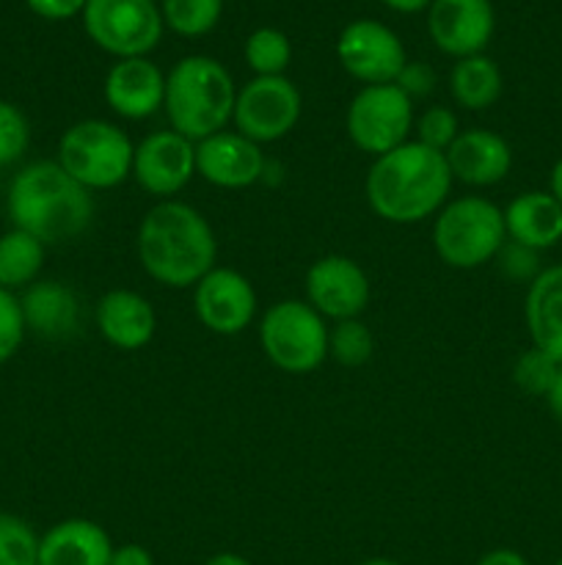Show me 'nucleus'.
Returning <instances> with one entry per match:
<instances>
[{
  "instance_id": "7c9ffc66",
  "label": "nucleus",
  "mask_w": 562,
  "mask_h": 565,
  "mask_svg": "<svg viewBox=\"0 0 562 565\" xmlns=\"http://www.w3.org/2000/svg\"><path fill=\"white\" fill-rule=\"evenodd\" d=\"M31 147V121L20 105L0 99V169L20 163Z\"/></svg>"
},
{
  "instance_id": "f257e3e1",
  "label": "nucleus",
  "mask_w": 562,
  "mask_h": 565,
  "mask_svg": "<svg viewBox=\"0 0 562 565\" xmlns=\"http://www.w3.org/2000/svg\"><path fill=\"white\" fill-rule=\"evenodd\" d=\"M141 270L169 290H193L218 265V237L202 210L165 199L143 213L136 232Z\"/></svg>"
},
{
  "instance_id": "f03ea898",
  "label": "nucleus",
  "mask_w": 562,
  "mask_h": 565,
  "mask_svg": "<svg viewBox=\"0 0 562 565\" xmlns=\"http://www.w3.org/2000/svg\"><path fill=\"white\" fill-rule=\"evenodd\" d=\"M452 185L455 180L444 152L411 138L391 152L372 158L364 180V196L378 218L408 226L435 218V213L450 202Z\"/></svg>"
},
{
  "instance_id": "2eb2a0df",
  "label": "nucleus",
  "mask_w": 562,
  "mask_h": 565,
  "mask_svg": "<svg viewBox=\"0 0 562 565\" xmlns=\"http://www.w3.org/2000/svg\"><path fill=\"white\" fill-rule=\"evenodd\" d=\"M268 158L262 147L237 130L215 132L196 143V177L224 191H242L264 180Z\"/></svg>"
},
{
  "instance_id": "6e6552de",
  "label": "nucleus",
  "mask_w": 562,
  "mask_h": 565,
  "mask_svg": "<svg viewBox=\"0 0 562 565\" xmlns=\"http://www.w3.org/2000/svg\"><path fill=\"white\" fill-rule=\"evenodd\" d=\"M345 130L353 147L380 158L411 141L413 99L397 83L361 86L347 105Z\"/></svg>"
},
{
  "instance_id": "f704fd0d",
  "label": "nucleus",
  "mask_w": 562,
  "mask_h": 565,
  "mask_svg": "<svg viewBox=\"0 0 562 565\" xmlns=\"http://www.w3.org/2000/svg\"><path fill=\"white\" fill-rule=\"evenodd\" d=\"M395 83L411 99H424L430 97L435 88V70L430 64H424V61H408Z\"/></svg>"
},
{
  "instance_id": "4c0bfd02",
  "label": "nucleus",
  "mask_w": 562,
  "mask_h": 565,
  "mask_svg": "<svg viewBox=\"0 0 562 565\" xmlns=\"http://www.w3.org/2000/svg\"><path fill=\"white\" fill-rule=\"evenodd\" d=\"M474 565H529V561L521 555V552L505 550V546H501V550L485 552V555Z\"/></svg>"
},
{
  "instance_id": "f8f14e48",
  "label": "nucleus",
  "mask_w": 562,
  "mask_h": 565,
  "mask_svg": "<svg viewBox=\"0 0 562 565\" xmlns=\"http://www.w3.org/2000/svg\"><path fill=\"white\" fill-rule=\"evenodd\" d=\"M342 70L364 86H383L400 77L408 64L402 39L378 20H353L336 39Z\"/></svg>"
},
{
  "instance_id": "9d476101",
  "label": "nucleus",
  "mask_w": 562,
  "mask_h": 565,
  "mask_svg": "<svg viewBox=\"0 0 562 565\" xmlns=\"http://www.w3.org/2000/svg\"><path fill=\"white\" fill-rule=\"evenodd\" d=\"M303 114V97L287 75L251 77L237 88L231 130L253 143H275L290 136Z\"/></svg>"
},
{
  "instance_id": "cd10ccee",
  "label": "nucleus",
  "mask_w": 562,
  "mask_h": 565,
  "mask_svg": "<svg viewBox=\"0 0 562 565\" xmlns=\"http://www.w3.org/2000/svg\"><path fill=\"white\" fill-rule=\"evenodd\" d=\"M375 337L361 318L328 326V359L342 367H361L372 359Z\"/></svg>"
},
{
  "instance_id": "39448f33",
  "label": "nucleus",
  "mask_w": 562,
  "mask_h": 565,
  "mask_svg": "<svg viewBox=\"0 0 562 565\" xmlns=\"http://www.w3.org/2000/svg\"><path fill=\"white\" fill-rule=\"evenodd\" d=\"M505 241V213L485 196L450 199L433 218V252L446 268H483L494 263Z\"/></svg>"
},
{
  "instance_id": "dca6fc26",
  "label": "nucleus",
  "mask_w": 562,
  "mask_h": 565,
  "mask_svg": "<svg viewBox=\"0 0 562 565\" xmlns=\"http://www.w3.org/2000/svg\"><path fill=\"white\" fill-rule=\"evenodd\" d=\"M496 17L490 0H430L428 33L435 47L452 58L485 53L494 39Z\"/></svg>"
},
{
  "instance_id": "72a5a7b5",
  "label": "nucleus",
  "mask_w": 562,
  "mask_h": 565,
  "mask_svg": "<svg viewBox=\"0 0 562 565\" xmlns=\"http://www.w3.org/2000/svg\"><path fill=\"white\" fill-rule=\"evenodd\" d=\"M494 263L499 265V270L507 276V279L527 281V285L540 274V270H543L540 268V252H532V248L512 241H505V246L499 248Z\"/></svg>"
},
{
  "instance_id": "a878e982",
  "label": "nucleus",
  "mask_w": 562,
  "mask_h": 565,
  "mask_svg": "<svg viewBox=\"0 0 562 565\" xmlns=\"http://www.w3.org/2000/svg\"><path fill=\"white\" fill-rule=\"evenodd\" d=\"M220 11L224 0H160L163 25L185 39L207 36L218 25Z\"/></svg>"
},
{
  "instance_id": "e433bc0d",
  "label": "nucleus",
  "mask_w": 562,
  "mask_h": 565,
  "mask_svg": "<svg viewBox=\"0 0 562 565\" xmlns=\"http://www.w3.org/2000/svg\"><path fill=\"white\" fill-rule=\"evenodd\" d=\"M110 565H154V557L143 544H119L114 546Z\"/></svg>"
},
{
  "instance_id": "58836bf2",
  "label": "nucleus",
  "mask_w": 562,
  "mask_h": 565,
  "mask_svg": "<svg viewBox=\"0 0 562 565\" xmlns=\"http://www.w3.org/2000/svg\"><path fill=\"white\" fill-rule=\"evenodd\" d=\"M545 403H549L551 414L562 423V364H560V373H556L554 379V386H551L549 395H545Z\"/></svg>"
},
{
  "instance_id": "b1692460",
  "label": "nucleus",
  "mask_w": 562,
  "mask_h": 565,
  "mask_svg": "<svg viewBox=\"0 0 562 565\" xmlns=\"http://www.w3.org/2000/svg\"><path fill=\"white\" fill-rule=\"evenodd\" d=\"M505 92V77L499 64L485 53L457 58L450 70V97L455 105L466 110H488L494 108Z\"/></svg>"
},
{
  "instance_id": "aec40b11",
  "label": "nucleus",
  "mask_w": 562,
  "mask_h": 565,
  "mask_svg": "<svg viewBox=\"0 0 562 565\" xmlns=\"http://www.w3.org/2000/svg\"><path fill=\"white\" fill-rule=\"evenodd\" d=\"M28 334L42 340H69L80 329V301L64 281L39 279L20 296Z\"/></svg>"
},
{
  "instance_id": "20e7f679",
  "label": "nucleus",
  "mask_w": 562,
  "mask_h": 565,
  "mask_svg": "<svg viewBox=\"0 0 562 565\" xmlns=\"http://www.w3.org/2000/svg\"><path fill=\"white\" fill-rule=\"evenodd\" d=\"M237 86L229 70L209 55H185L165 75L169 127L193 143L231 127Z\"/></svg>"
},
{
  "instance_id": "37998d69",
  "label": "nucleus",
  "mask_w": 562,
  "mask_h": 565,
  "mask_svg": "<svg viewBox=\"0 0 562 565\" xmlns=\"http://www.w3.org/2000/svg\"><path fill=\"white\" fill-rule=\"evenodd\" d=\"M358 565H402V563L391 561V557H369V561H364V563H358Z\"/></svg>"
},
{
  "instance_id": "0eeeda50",
  "label": "nucleus",
  "mask_w": 562,
  "mask_h": 565,
  "mask_svg": "<svg viewBox=\"0 0 562 565\" xmlns=\"http://www.w3.org/2000/svg\"><path fill=\"white\" fill-rule=\"evenodd\" d=\"M257 334L268 362L287 375H309L328 359V320L303 298L270 303Z\"/></svg>"
},
{
  "instance_id": "473e14b6",
  "label": "nucleus",
  "mask_w": 562,
  "mask_h": 565,
  "mask_svg": "<svg viewBox=\"0 0 562 565\" xmlns=\"http://www.w3.org/2000/svg\"><path fill=\"white\" fill-rule=\"evenodd\" d=\"M25 320H22L20 296L0 287V364L17 356V351L25 342Z\"/></svg>"
},
{
  "instance_id": "a211bd4d",
  "label": "nucleus",
  "mask_w": 562,
  "mask_h": 565,
  "mask_svg": "<svg viewBox=\"0 0 562 565\" xmlns=\"http://www.w3.org/2000/svg\"><path fill=\"white\" fill-rule=\"evenodd\" d=\"M455 182L468 188H490L507 180L512 169V149L507 138L488 127H468L444 152Z\"/></svg>"
},
{
  "instance_id": "ddd939ff",
  "label": "nucleus",
  "mask_w": 562,
  "mask_h": 565,
  "mask_svg": "<svg viewBox=\"0 0 562 565\" xmlns=\"http://www.w3.org/2000/svg\"><path fill=\"white\" fill-rule=\"evenodd\" d=\"M132 180L158 202L174 199L196 177V143L176 130H154L136 143Z\"/></svg>"
},
{
  "instance_id": "9b49d317",
  "label": "nucleus",
  "mask_w": 562,
  "mask_h": 565,
  "mask_svg": "<svg viewBox=\"0 0 562 565\" xmlns=\"http://www.w3.org/2000/svg\"><path fill=\"white\" fill-rule=\"evenodd\" d=\"M303 290H306L303 301L328 323L361 318L372 298L367 270L345 254H325L314 259L306 270Z\"/></svg>"
},
{
  "instance_id": "5701e85b",
  "label": "nucleus",
  "mask_w": 562,
  "mask_h": 565,
  "mask_svg": "<svg viewBox=\"0 0 562 565\" xmlns=\"http://www.w3.org/2000/svg\"><path fill=\"white\" fill-rule=\"evenodd\" d=\"M507 241L549 252L562 241V204L549 191H523L505 210Z\"/></svg>"
},
{
  "instance_id": "c03bdc74",
  "label": "nucleus",
  "mask_w": 562,
  "mask_h": 565,
  "mask_svg": "<svg viewBox=\"0 0 562 565\" xmlns=\"http://www.w3.org/2000/svg\"><path fill=\"white\" fill-rule=\"evenodd\" d=\"M554 565H562V557H560V561H556V563H554Z\"/></svg>"
},
{
  "instance_id": "a19ab883",
  "label": "nucleus",
  "mask_w": 562,
  "mask_h": 565,
  "mask_svg": "<svg viewBox=\"0 0 562 565\" xmlns=\"http://www.w3.org/2000/svg\"><path fill=\"white\" fill-rule=\"evenodd\" d=\"M202 565H253V563L246 561L242 555H237V552H218V555L207 557Z\"/></svg>"
},
{
  "instance_id": "c9c22d12",
  "label": "nucleus",
  "mask_w": 562,
  "mask_h": 565,
  "mask_svg": "<svg viewBox=\"0 0 562 565\" xmlns=\"http://www.w3.org/2000/svg\"><path fill=\"white\" fill-rule=\"evenodd\" d=\"M28 9L33 11L36 17L50 22H61V20H72V17L83 14L88 0H25Z\"/></svg>"
},
{
  "instance_id": "bb28decb",
  "label": "nucleus",
  "mask_w": 562,
  "mask_h": 565,
  "mask_svg": "<svg viewBox=\"0 0 562 565\" xmlns=\"http://www.w3.org/2000/svg\"><path fill=\"white\" fill-rule=\"evenodd\" d=\"M242 55H246V64L253 72V77H275L284 75L287 66H290L292 44L279 28H257L246 39Z\"/></svg>"
},
{
  "instance_id": "423d86ee",
  "label": "nucleus",
  "mask_w": 562,
  "mask_h": 565,
  "mask_svg": "<svg viewBox=\"0 0 562 565\" xmlns=\"http://www.w3.org/2000/svg\"><path fill=\"white\" fill-rule=\"evenodd\" d=\"M136 143L114 121L80 119L64 130L55 160L86 191H110L132 174Z\"/></svg>"
},
{
  "instance_id": "c756f323",
  "label": "nucleus",
  "mask_w": 562,
  "mask_h": 565,
  "mask_svg": "<svg viewBox=\"0 0 562 565\" xmlns=\"http://www.w3.org/2000/svg\"><path fill=\"white\" fill-rule=\"evenodd\" d=\"M556 373H560V362L545 356L538 348H529L521 356L512 362V384L532 397H545L549 390L554 386Z\"/></svg>"
},
{
  "instance_id": "4be33fe9",
  "label": "nucleus",
  "mask_w": 562,
  "mask_h": 565,
  "mask_svg": "<svg viewBox=\"0 0 562 565\" xmlns=\"http://www.w3.org/2000/svg\"><path fill=\"white\" fill-rule=\"evenodd\" d=\"M523 320L532 348L562 364V263L549 265L529 281Z\"/></svg>"
},
{
  "instance_id": "7ed1b4c3",
  "label": "nucleus",
  "mask_w": 562,
  "mask_h": 565,
  "mask_svg": "<svg viewBox=\"0 0 562 565\" xmlns=\"http://www.w3.org/2000/svg\"><path fill=\"white\" fill-rule=\"evenodd\" d=\"M6 215L14 230L50 248L75 241L91 226L94 196L61 169L58 160H33L11 177Z\"/></svg>"
},
{
  "instance_id": "79ce46f5",
  "label": "nucleus",
  "mask_w": 562,
  "mask_h": 565,
  "mask_svg": "<svg viewBox=\"0 0 562 565\" xmlns=\"http://www.w3.org/2000/svg\"><path fill=\"white\" fill-rule=\"evenodd\" d=\"M549 193L556 199V202L562 204V158L556 160L554 169H551V177H549Z\"/></svg>"
},
{
  "instance_id": "6ab92c4d",
  "label": "nucleus",
  "mask_w": 562,
  "mask_h": 565,
  "mask_svg": "<svg viewBox=\"0 0 562 565\" xmlns=\"http://www.w3.org/2000/svg\"><path fill=\"white\" fill-rule=\"evenodd\" d=\"M94 326L99 337L116 351H141L154 340L158 312L147 296L116 287L105 292L94 307Z\"/></svg>"
},
{
  "instance_id": "412c9836",
  "label": "nucleus",
  "mask_w": 562,
  "mask_h": 565,
  "mask_svg": "<svg viewBox=\"0 0 562 565\" xmlns=\"http://www.w3.org/2000/svg\"><path fill=\"white\" fill-rule=\"evenodd\" d=\"M114 541L91 519H64L39 535V565H110Z\"/></svg>"
},
{
  "instance_id": "1a4fd4ad",
  "label": "nucleus",
  "mask_w": 562,
  "mask_h": 565,
  "mask_svg": "<svg viewBox=\"0 0 562 565\" xmlns=\"http://www.w3.org/2000/svg\"><path fill=\"white\" fill-rule=\"evenodd\" d=\"M83 25L99 50L121 58L149 55L163 39V14L154 0H88Z\"/></svg>"
},
{
  "instance_id": "f3484780",
  "label": "nucleus",
  "mask_w": 562,
  "mask_h": 565,
  "mask_svg": "<svg viewBox=\"0 0 562 565\" xmlns=\"http://www.w3.org/2000/svg\"><path fill=\"white\" fill-rule=\"evenodd\" d=\"M105 103L127 121H143L165 105V75L149 55L121 58L105 75Z\"/></svg>"
},
{
  "instance_id": "393cba45",
  "label": "nucleus",
  "mask_w": 562,
  "mask_h": 565,
  "mask_svg": "<svg viewBox=\"0 0 562 565\" xmlns=\"http://www.w3.org/2000/svg\"><path fill=\"white\" fill-rule=\"evenodd\" d=\"M47 259V246L28 232L14 230L0 235V287L9 292H22L39 281Z\"/></svg>"
},
{
  "instance_id": "2f4dec72",
  "label": "nucleus",
  "mask_w": 562,
  "mask_h": 565,
  "mask_svg": "<svg viewBox=\"0 0 562 565\" xmlns=\"http://www.w3.org/2000/svg\"><path fill=\"white\" fill-rule=\"evenodd\" d=\"M413 130H417L413 141L424 143V147L435 149V152H446L452 147V141L461 136L463 127L450 105H430L428 110H422L413 119Z\"/></svg>"
},
{
  "instance_id": "4468645a",
  "label": "nucleus",
  "mask_w": 562,
  "mask_h": 565,
  "mask_svg": "<svg viewBox=\"0 0 562 565\" xmlns=\"http://www.w3.org/2000/svg\"><path fill=\"white\" fill-rule=\"evenodd\" d=\"M257 290L246 274L215 265L193 287V312L215 337H237L257 320Z\"/></svg>"
},
{
  "instance_id": "ea45409f",
  "label": "nucleus",
  "mask_w": 562,
  "mask_h": 565,
  "mask_svg": "<svg viewBox=\"0 0 562 565\" xmlns=\"http://www.w3.org/2000/svg\"><path fill=\"white\" fill-rule=\"evenodd\" d=\"M380 3H386L389 9H395V11H400V14H413V11L428 9L430 0H380Z\"/></svg>"
},
{
  "instance_id": "c85d7f7f",
  "label": "nucleus",
  "mask_w": 562,
  "mask_h": 565,
  "mask_svg": "<svg viewBox=\"0 0 562 565\" xmlns=\"http://www.w3.org/2000/svg\"><path fill=\"white\" fill-rule=\"evenodd\" d=\"M0 565H39V533L17 513L0 511Z\"/></svg>"
}]
</instances>
